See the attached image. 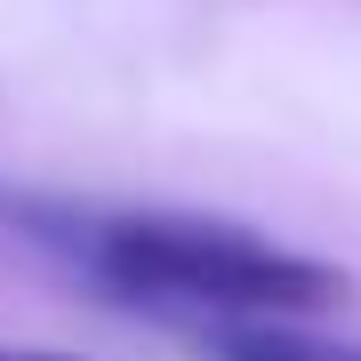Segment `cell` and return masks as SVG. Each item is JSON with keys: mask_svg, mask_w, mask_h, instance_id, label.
I'll list each match as a JSON object with an SVG mask.
<instances>
[{"mask_svg": "<svg viewBox=\"0 0 361 361\" xmlns=\"http://www.w3.org/2000/svg\"><path fill=\"white\" fill-rule=\"evenodd\" d=\"M0 225L32 249L65 257L80 281L137 313H185V322H305L353 297L345 265L297 257L225 217L185 209H73L40 193H0Z\"/></svg>", "mask_w": 361, "mask_h": 361, "instance_id": "1", "label": "cell"}, {"mask_svg": "<svg viewBox=\"0 0 361 361\" xmlns=\"http://www.w3.org/2000/svg\"><path fill=\"white\" fill-rule=\"evenodd\" d=\"M209 353H217V361H361V345L289 329V322H217Z\"/></svg>", "mask_w": 361, "mask_h": 361, "instance_id": "2", "label": "cell"}, {"mask_svg": "<svg viewBox=\"0 0 361 361\" xmlns=\"http://www.w3.org/2000/svg\"><path fill=\"white\" fill-rule=\"evenodd\" d=\"M0 361H73V353H32V345H0Z\"/></svg>", "mask_w": 361, "mask_h": 361, "instance_id": "3", "label": "cell"}]
</instances>
